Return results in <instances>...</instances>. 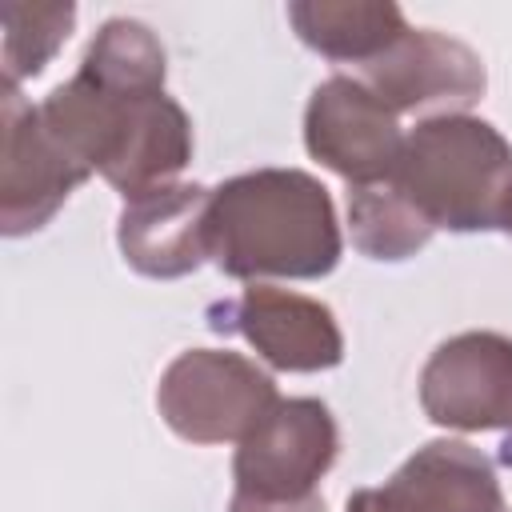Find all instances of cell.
Here are the masks:
<instances>
[{
	"mask_svg": "<svg viewBox=\"0 0 512 512\" xmlns=\"http://www.w3.org/2000/svg\"><path fill=\"white\" fill-rule=\"evenodd\" d=\"M328 188L300 168H256L212 188L208 256L236 280H316L340 264Z\"/></svg>",
	"mask_w": 512,
	"mask_h": 512,
	"instance_id": "1",
	"label": "cell"
},
{
	"mask_svg": "<svg viewBox=\"0 0 512 512\" xmlns=\"http://www.w3.org/2000/svg\"><path fill=\"white\" fill-rule=\"evenodd\" d=\"M44 116L124 200L172 184L192 160V120L168 92H112L76 72L44 96Z\"/></svg>",
	"mask_w": 512,
	"mask_h": 512,
	"instance_id": "2",
	"label": "cell"
},
{
	"mask_svg": "<svg viewBox=\"0 0 512 512\" xmlns=\"http://www.w3.org/2000/svg\"><path fill=\"white\" fill-rule=\"evenodd\" d=\"M388 180L432 228L492 232L512 204V144L480 116H428L404 136Z\"/></svg>",
	"mask_w": 512,
	"mask_h": 512,
	"instance_id": "3",
	"label": "cell"
},
{
	"mask_svg": "<svg viewBox=\"0 0 512 512\" xmlns=\"http://www.w3.org/2000/svg\"><path fill=\"white\" fill-rule=\"evenodd\" d=\"M276 400L280 392L256 360L220 348L180 352L156 384L164 424L192 444H240Z\"/></svg>",
	"mask_w": 512,
	"mask_h": 512,
	"instance_id": "4",
	"label": "cell"
},
{
	"mask_svg": "<svg viewBox=\"0 0 512 512\" xmlns=\"http://www.w3.org/2000/svg\"><path fill=\"white\" fill-rule=\"evenodd\" d=\"M336 452L340 432L324 400H276L240 440L232 480L236 492L256 500H304L316 496V484L336 464Z\"/></svg>",
	"mask_w": 512,
	"mask_h": 512,
	"instance_id": "5",
	"label": "cell"
},
{
	"mask_svg": "<svg viewBox=\"0 0 512 512\" xmlns=\"http://www.w3.org/2000/svg\"><path fill=\"white\" fill-rule=\"evenodd\" d=\"M420 408L456 432L512 428V340L500 332H460L444 340L420 372Z\"/></svg>",
	"mask_w": 512,
	"mask_h": 512,
	"instance_id": "6",
	"label": "cell"
},
{
	"mask_svg": "<svg viewBox=\"0 0 512 512\" xmlns=\"http://www.w3.org/2000/svg\"><path fill=\"white\" fill-rule=\"evenodd\" d=\"M304 144L324 168L360 188L392 176L404 132L396 124V112L376 100L356 76H328L308 96Z\"/></svg>",
	"mask_w": 512,
	"mask_h": 512,
	"instance_id": "7",
	"label": "cell"
},
{
	"mask_svg": "<svg viewBox=\"0 0 512 512\" xmlns=\"http://www.w3.org/2000/svg\"><path fill=\"white\" fill-rule=\"evenodd\" d=\"M92 172L76 164L60 140L44 128L36 104L20 96V84H4V160H0V232L28 236L44 228L56 208Z\"/></svg>",
	"mask_w": 512,
	"mask_h": 512,
	"instance_id": "8",
	"label": "cell"
},
{
	"mask_svg": "<svg viewBox=\"0 0 512 512\" xmlns=\"http://www.w3.org/2000/svg\"><path fill=\"white\" fill-rule=\"evenodd\" d=\"M356 80L396 116L428 108H440V116L464 112L488 84L480 56L464 40L432 28H408L384 56L364 64Z\"/></svg>",
	"mask_w": 512,
	"mask_h": 512,
	"instance_id": "9",
	"label": "cell"
},
{
	"mask_svg": "<svg viewBox=\"0 0 512 512\" xmlns=\"http://www.w3.org/2000/svg\"><path fill=\"white\" fill-rule=\"evenodd\" d=\"M348 512H508L500 476L464 440H428L380 488L348 496Z\"/></svg>",
	"mask_w": 512,
	"mask_h": 512,
	"instance_id": "10",
	"label": "cell"
},
{
	"mask_svg": "<svg viewBox=\"0 0 512 512\" xmlns=\"http://www.w3.org/2000/svg\"><path fill=\"white\" fill-rule=\"evenodd\" d=\"M212 328L240 332L260 360L280 372H320L344 360V336L332 308L272 284H252L240 300L212 308Z\"/></svg>",
	"mask_w": 512,
	"mask_h": 512,
	"instance_id": "11",
	"label": "cell"
},
{
	"mask_svg": "<svg viewBox=\"0 0 512 512\" xmlns=\"http://www.w3.org/2000/svg\"><path fill=\"white\" fill-rule=\"evenodd\" d=\"M208 200L200 184H160L124 200L116 228L124 260L152 280L196 272L208 260Z\"/></svg>",
	"mask_w": 512,
	"mask_h": 512,
	"instance_id": "12",
	"label": "cell"
},
{
	"mask_svg": "<svg viewBox=\"0 0 512 512\" xmlns=\"http://www.w3.org/2000/svg\"><path fill=\"white\" fill-rule=\"evenodd\" d=\"M288 20L312 52L356 68L384 56L408 32L392 0H296L288 4Z\"/></svg>",
	"mask_w": 512,
	"mask_h": 512,
	"instance_id": "13",
	"label": "cell"
},
{
	"mask_svg": "<svg viewBox=\"0 0 512 512\" xmlns=\"http://www.w3.org/2000/svg\"><path fill=\"white\" fill-rule=\"evenodd\" d=\"M80 72L112 92H164L168 56L148 24L112 16L92 36V44L80 60Z\"/></svg>",
	"mask_w": 512,
	"mask_h": 512,
	"instance_id": "14",
	"label": "cell"
},
{
	"mask_svg": "<svg viewBox=\"0 0 512 512\" xmlns=\"http://www.w3.org/2000/svg\"><path fill=\"white\" fill-rule=\"evenodd\" d=\"M352 244L372 260H408L432 240V224L396 192L392 180L360 184L348 192Z\"/></svg>",
	"mask_w": 512,
	"mask_h": 512,
	"instance_id": "15",
	"label": "cell"
},
{
	"mask_svg": "<svg viewBox=\"0 0 512 512\" xmlns=\"http://www.w3.org/2000/svg\"><path fill=\"white\" fill-rule=\"evenodd\" d=\"M4 20V84H20L28 76H40L44 64L56 56V48L68 40L76 24L72 4H24L8 0L0 4Z\"/></svg>",
	"mask_w": 512,
	"mask_h": 512,
	"instance_id": "16",
	"label": "cell"
},
{
	"mask_svg": "<svg viewBox=\"0 0 512 512\" xmlns=\"http://www.w3.org/2000/svg\"><path fill=\"white\" fill-rule=\"evenodd\" d=\"M228 512H324V500H320V492L304 496V500H256V496L232 492Z\"/></svg>",
	"mask_w": 512,
	"mask_h": 512,
	"instance_id": "17",
	"label": "cell"
},
{
	"mask_svg": "<svg viewBox=\"0 0 512 512\" xmlns=\"http://www.w3.org/2000/svg\"><path fill=\"white\" fill-rule=\"evenodd\" d=\"M504 232L512 236V204H508V216H504Z\"/></svg>",
	"mask_w": 512,
	"mask_h": 512,
	"instance_id": "18",
	"label": "cell"
}]
</instances>
